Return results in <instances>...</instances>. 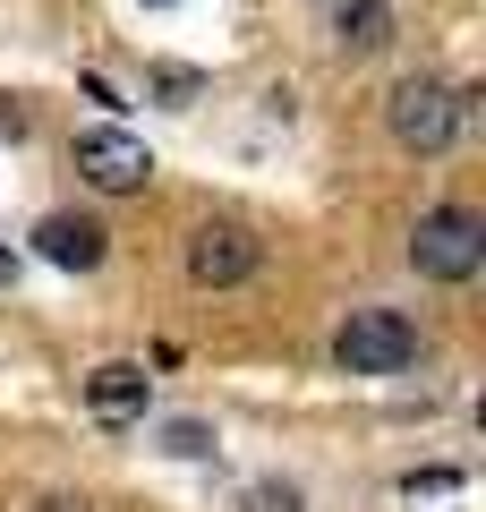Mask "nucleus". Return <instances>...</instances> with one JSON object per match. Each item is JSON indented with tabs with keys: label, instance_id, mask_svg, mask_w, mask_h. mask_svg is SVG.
<instances>
[{
	"label": "nucleus",
	"instance_id": "f8f14e48",
	"mask_svg": "<svg viewBox=\"0 0 486 512\" xmlns=\"http://www.w3.org/2000/svg\"><path fill=\"white\" fill-rule=\"evenodd\" d=\"M35 512H94V504H86V495H43Z\"/></svg>",
	"mask_w": 486,
	"mask_h": 512
},
{
	"label": "nucleus",
	"instance_id": "423d86ee",
	"mask_svg": "<svg viewBox=\"0 0 486 512\" xmlns=\"http://www.w3.org/2000/svg\"><path fill=\"white\" fill-rule=\"evenodd\" d=\"M145 393H154V376H145L137 359H103L86 376V410L103 427H128V419H145Z\"/></svg>",
	"mask_w": 486,
	"mask_h": 512
},
{
	"label": "nucleus",
	"instance_id": "1a4fd4ad",
	"mask_svg": "<svg viewBox=\"0 0 486 512\" xmlns=\"http://www.w3.org/2000/svg\"><path fill=\"white\" fill-rule=\"evenodd\" d=\"M461 495V470H410L401 478V504H452Z\"/></svg>",
	"mask_w": 486,
	"mask_h": 512
},
{
	"label": "nucleus",
	"instance_id": "6e6552de",
	"mask_svg": "<svg viewBox=\"0 0 486 512\" xmlns=\"http://www.w3.org/2000/svg\"><path fill=\"white\" fill-rule=\"evenodd\" d=\"M333 35H342V52H350V60L384 52V43H393V0H342Z\"/></svg>",
	"mask_w": 486,
	"mask_h": 512
},
{
	"label": "nucleus",
	"instance_id": "9b49d317",
	"mask_svg": "<svg viewBox=\"0 0 486 512\" xmlns=\"http://www.w3.org/2000/svg\"><path fill=\"white\" fill-rule=\"evenodd\" d=\"M239 512H299V487H248Z\"/></svg>",
	"mask_w": 486,
	"mask_h": 512
},
{
	"label": "nucleus",
	"instance_id": "f03ea898",
	"mask_svg": "<svg viewBox=\"0 0 486 512\" xmlns=\"http://www.w3.org/2000/svg\"><path fill=\"white\" fill-rule=\"evenodd\" d=\"M410 265H418L427 282H469V274L486 265V222L469 214V205H435V214H418Z\"/></svg>",
	"mask_w": 486,
	"mask_h": 512
},
{
	"label": "nucleus",
	"instance_id": "0eeeda50",
	"mask_svg": "<svg viewBox=\"0 0 486 512\" xmlns=\"http://www.w3.org/2000/svg\"><path fill=\"white\" fill-rule=\"evenodd\" d=\"M103 222H86V214H43L35 222V248L52 256L60 274H94V265H103Z\"/></svg>",
	"mask_w": 486,
	"mask_h": 512
},
{
	"label": "nucleus",
	"instance_id": "20e7f679",
	"mask_svg": "<svg viewBox=\"0 0 486 512\" xmlns=\"http://www.w3.org/2000/svg\"><path fill=\"white\" fill-rule=\"evenodd\" d=\"M256 265H265V248H256V231H239V222H197V231H188V282H197V291H239Z\"/></svg>",
	"mask_w": 486,
	"mask_h": 512
},
{
	"label": "nucleus",
	"instance_id": "9d476101",
	"mask_svg": "<svg viewBox=\"0 0 486 512\" xmlns=\"http://www.w3.org/2000/svg\"><path fill=\"white\" fill-rule=\"evenodd\" d=\"M162 444H171V453H180V461H205V453H214V436H205L197 419H180V427H162Z\"/></svg>",
	"mask_w": 486,
	"mask_h": 512
},
{
	"label": "nucleus",
	"instance_id": "ddd939ff",
	"mask_svg": "<svg viewBox=\"0 0 486 512\" xmlns=\"http://www.w3.org/2000/svg\"><path fill=\"white\" fill-rule=\"evenodd\" d=\"M9 274H18V256H9V248H0V282H9Z\"/></svg>",
	"mask_w": 486,
	"mask_h": 512
},
{
	"label": "nucleus",
	"instance_id": "7ed1b4c3",
	"mask_svg": "<svg viewBox=\"0 0 486 512\" xmlns=\"http://www.w3.org/2000/svg\"><path fill=\"white\" fill-rule=\"evenodd\" d=\"M333 359L342 376H401L418 359V325L401 308H350V325L333 333Z\"/></svg>",
	"mask_w": 486,
	"mask_h": 512
},
{
	"label": "nucleus",
	"instance_id": "39448f33",
	"mask_svg": "<svg viewBox=\"0 0 486 512\" xmlns=\"http://www.w3.org/2000/svg\"><path fill=\"white\" fill-rule=\"evenodd\" d=\"M77 171H86V188H103V197H128V188L154 180V154H145V137H128V128H86V137H77Z\"/></svg>",
	"mask_w": 486,
	"mask_h": 512
},
{
	"label": "nucleus",
	"instance_id": "f257e3e1",
	"mask_svg": "<svg viewBox=\"0 0 486 512\" xmlns=\"http://www.w3.org/2000/svg\"><path fill=\"white\" fill-rule=\"evenodd\" d=\"M384 128H393L410 154H444L452 137H461V94L444 86V77H427V69H410L393 94H384Z\"/></svg>",
	"mask_w": 486,
	"mask_h": 512
}]
</instances>
